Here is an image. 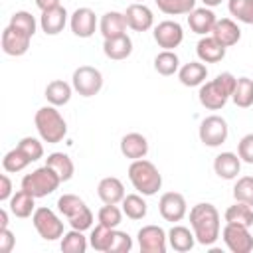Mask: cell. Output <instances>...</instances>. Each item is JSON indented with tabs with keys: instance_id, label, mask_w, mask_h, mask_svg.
Wrapping results in <instances>:
<instances>
[{
	"instance_id": "277c9868",
	"label": "cell",
	"mask_w": 253,
	"mask_h": 253,
	"mask_svg": "<svg viewBox=\"0 0 253 253\" xmlns=\"http://www.w3.org/2000/svg\"><path fill=\"white\" fill-rule=\"evenodd\" d=\"M34 123H36V128H38L42 140H45L47 144H57L67 134V123L53 105L38 109Z\"/></svg>"
},
{
	"instance_id": "9a60e30c",
	"label": "cell",
	"mask_w": 253,
	"mask_h": 253,
	"mask_svg": "<svg viewBox=\"0 0 253 253\" xmlns=\"http://www.w3.org/2000/svg\"><path fill=\"white\" fill-rule=\"evenodd\" d=\"M125 18H126V26L134 32H146L152 28L154 24V14L148 6H144L142 2H134L126 8L125 12Z\"/></svg>"
},
{
	"instance_id": "74e56055",
	"label": "cell",
	"mask_w": 253,
	"mask_h": 253,
	"mask_svg": "<svg viewBox=\"0 0 253 253\" xmlns=\"http://www.w3.org/2000/svg\"><path fill=\"white\" fill-rule=\"evenodd\" d=\"M30 162H32V160L16 146V148H12V150H8V152L4 154V158H2V168H4L6 172H22Z\"/></svg>"
},
{
	"instance_id": "f546056e",
	"label": "cell",
	"mask_w": 253,
	"mask_h": 253,
	"mask_svg": "<svg viewBox=\"0 0 253 253\" xmlns=\"http://www.w3.org/2000/svg\"><path fill=\"white\" fill-rule=\"evenodd\" d=\"M45 99L53 107L67 105L69 99H71V85L65 83V81H61V79H55V81L47 83V87H45Z\"/></svg>"
},
{
	"instance_id": "1f68e13d",
	"label": "cell",
	"mask_w": 253,
	"mask_h": 253,
	"mask_svg": "<svg viewBox=\"0 0 253 253\" xmlns=\"http://www.w3.org/2000/svg\"><path fill=\"white\" fill-rule=\"evenodd\" d=\"M233 103L241 109H247L253 105V79L249 77H239L235 81V89H233V95H231Z\"/></svg>"
},
{
	"instance_id": "836d02e7",
	"label": "cell",
	"mask_w": 253,
	"mask_h": 253,
	"mask_svg": "<svg viewBox=\"0 0 253 253\" xmlns=\"http://www.w3.org/2000/svg\"><path fill=\"white\" fill-rule=\"evenodd\" d=\"M123 213L130 219H142L146 215V202L140 194H128L123 198Z\"/></svg>"
},
{
	"instance_id": "7dc6e473",
	"label": "cell",
	"mask_w": 253,
	"mask_h": 253,
	"mask_svg": "<svg viewBox=\"0 0 253 253\" xmlns=\"http://www.w3.org/2000/svg\"><path fill=\"white\" fill-rule=\"evenodd\" d=\"M12 198V182L6 174L0 176V202H10Z\"/></svg>"
},
{
	"instance_id": "ab89813d",
	"label": "cell",
	"mask_w": 253,
	"mask_h": 253,
	"mask_svg": "<svg viewBox=\"0 0 253 253\" xmlns=\"http://www.w3.org/2000/svg\"><path fill=\"white\" fill-rule=\"evenodd\" d=\"M235 202H245L253 208V176H241L233 186Z\"/></svg>"
},
{
	"instance_id": "484cf974",
	"label": "cell",
	"mask_w": 253,
	"mask_h": 253,
	"mask_svg": "<svg viewBox=\"0 0 253 253\" xmlns=\"http://www.w3.org/2000/svg\"><path fill=\"white\" fill-rule=\"evenodd\" d=\"M206 77H208V67L200 61H190V63H186L178 69V79L186 87L202 85L206 81Z\"/></svg>"
},
{
	"instance_id": "4316f807",
	"label": "cell",
	"mask_w": 253,
	"mask_h": 253,
	"mask_svg": "<svg viewBox=\"0 0 253 253\" xmlns=\"http://www.w3.org/2000/svg\"><path fill=\"white\" fill-rule=\"evenodd\" d=\"M10 211L16 217H30L36 211V196H32L30 192H26L24 188L18 190L16 194H12L10 198Z\"/></svg>"
},
{
	"instance_id": "681fc988",
	"label": "cell",
	"mask_w": 253,
	"mask_h": 253,
	"mask_svg": "<svg viewBox=\"0 0 253 253\" xmlns=\"http://www.w3.org/2000/svg\"><path fill=\"white\" fill-rule=\"evenodd\" d=\"M0 227H8V211L0 210Z\"/></svg>"
},
{
	"instance_id": "d6986e66",
	"label": "cell",
	"mask_w": 253,
	"mask_h": 253,
	"mask_svg": "<svg viewBox=\"0 0 253 253\" xmlns=\"http://www.w3.org/2000/svg\"><path fill=\"white\" fill-rule=\"evenodd\" d=\"M121 152L125 158L138 160L148 154V140L140 132H128L121 138Z\"/></svg>"
},
{
	"instance_id": "f35d334b",
	"label": "cell",
	"mask_w": 253,
	"mask_h": 253,
	"mask_svg": "<svg viewBox=\"0 0 253 253\" xmlns=\"http://www.w3.org/2000/svg\"><path fill=\"white\" fill-rule=\"evenodd\" d=\"M229 14L243 24H253V0H229Z\"/></svg>"
},
{
	"instance_id": "d6a6232c",
	"label": "cell",
	"mask_w": 253,
	"mask_h": 253,
	"mask_svg": "<svg viewBox=\"0 0 253 253\" xmlns=\"http://www.w3.org/2000/svg\"><path fill=\"white\" fill-rule=\"evenodd\" d=\"M154 69L164 77L174 75L180 69V59L172 49H164L154 57Z\"/></svg>"
},
{
	"instance_id": "4fadbf2b",
	"label": "cell",
	"mask_w": 253,
	"mask_h": 253,
	"mask_svg": "<svg viewBox=\"0 0 253 253\" xmlns=\"http://www.w3.org/2000/svg\"><path fill=\"white\" fill-rule=\"evenodd\" d=\"M152 36H154V42H156L160 47H164V49H174V47H178V45L182 43V40H184L182 26H180L178 22H174V20H164V22H160V24L154 28Z\"/></svg>"
},
{
	"instance_id": "7402d4cb",
	"label": "cell",
	"mask_w": 253,
	"mask_h": 253,
	"mask_svg": "<svg viewBox=\"0 0 253 253\" xmlns=\"http://www.w3.org/2000/svg\"><path fill=\"white\" fill-rule=\"evenodd\" d=\"M196 53L204 63H217L225 57V47L213 36H204L196 45Z\"/></svg>"
},
{
	"instance_id": "3957f363",
	"label": "cell",
	"mask_w": 253,
	"mask_h": 253,
	"mask_svg": "<svg viewBox=\"0 0 253 253\" xmlns=\"http://www.w3.org/2000/svg\"><path fill=\"white\" fill-rule=\"evenodd\" d=\"M128 180L134 186V190L138 194H142V196H154L162 188V174L146 158H138V160L130 162Z\"/></svg>"
},
{
	"instance_id": "8992f818",
	"label": "cell",
	"mask_w": 253,
	"mask_h": 253,
	"mask_svg": "<svg viewBox=\"0 0 253 253\" xmlns=\"http://www.w3.org/2000/svg\"><path fill=\"white\" fill-rule=\"evenodd\" d=\"M59 184H61L59 176L47 164L42 168H36L34 172H30L22 178V188L36 198H43V196L53 194Z\"/></svg>"
},
{
	"instance_id": "4dcf8cb0",
	"label": "cell",
	"mask_w": 253,
	"mask_h": 253,
	"mask_svg": "<svg viewBox=\"0 0 253 253\" xmlns=\"http://www.w3.org/2000/svg\"><path fill=\"white\" fill-rule=\"evenodd\" d=\"M225 221L251 227L253 225V208L245 202H235L233 206H229L225 210Z\"/></svg>"
},
{
	"instance_id": "8fae6325",
	"label": "cell",
	"mask_w": 253,
	"mask_h": 253,
	"mask_svg": "<svg viewBox=\"0 0 253 253\" xmlns=\"http://www.w3.org/2000/svg\"><path fill=\"white\" fill-rule=\"evenodd\" d=\"M138 247L142 253H166V231L160 225H144L138 229Z\"/></svg>"
},
{
	"instance_id": "ac0fdd59",
	"label": "cell",
	"mask_w": 253,
	"mask_h": 253,
	"mask_svg": "<svg viewBox=\"0 0 253 253\" xmlns=\"http://www.w3.org/2000/svg\"><path fill=\"white\" fill-rule=\"evenodd\" d=\"M126 18L125 14L117 12V10H111V12H105L101 16V22H99V30L103 34L105 40H111V38H119L123 34H126Z\"/></svg>"
},
{
	"instance_id": "cb8c5ba5",
	"label": "cell",
	"mask_w": 253,
	"mask_h": 253,
	"mask_svg": "<svg viewBox=\"0 0 253 253\" xmlns=\"http://www.w3.org/2000/svg\"><path fill=\"white\" fill-rule=\"evenodd\" d=\"M97 194L103 200V204H121L125 198V186L119 178L115 176H107L99 182L97 186Z\"/></svg>"
},
{
	"instance_id": "5bb4252c",
	"label": "cell",
	"mask_w": 253,
	"mask_h": 253,
	"mask_svg": "<svg viewBox=\"0 0 253 253\" xmlns=\"http://www.w3.org/2000/svg\"><path fill=\"white\" fill-rule=\"evenodd\" d=\"M30 42H32V36L20 32L18 28H14L10 24L2 32V51L6 55H12V57L24 55L28 51V47H30Z\"/></svg>"
},
{
	"instance_id": "7c38bea8",
	"label": "cell",
	"mask_w": 253,
	"mask_h": 253,
	"mask_svg": "<svg viewBox=\"0 0 253 253\" xmlns=\"http://www.w3.org/2000/svg\"><path fill=\"white\" fill-rule=\"evenodd\" d=\"M158 211L166 221L176 223V221L184 219V215L188 213L186 198L178 192H166V194H162V198L158 202Z\"/></svg>"
},
{
	"instance_id": "6da1fadb",
	"label": "cell",
	"mask_w": 253,
	"mask_h": 253,
	"mask_svg": "<svg viewBox=\"0 0 253 253\" xmlns=\"http://www.w3.org/2000/svg\"><path fill=\"white\" fill-rule=\"evenodd\" d=\"M190 225H192V231H194L198 243L213 245L217 241L219 229H221L217 208L213 204H208V202L196 204L190 210Z\"/></svg>"
},
{
	"instance_id": "ba28073f",
	"label": "cell",
	"mask_w": 253,
	"mask_h": 253,
	"mask_svg": "<svg viewBox=\"0 0 253 253\" xmlns=\"http://www.w3.org/2000/svg\"><path fill=\"white\" fill-rule=\"evenodd\" d=\"M71 83H73V89L81 95V97H93L101 91L103 87V75L97 67H91V65H79L75 71H73V77H71Z\"/></svg>"
},
{
	"instance_id": "c3c4849f",
	"label": "cell",
	"mask_w": 253,
	"mask_h": 253,
	"mask_svg": "<svg viewBox=\"0 0 253 253\" xmlns=\"http://www.w3.org/2000/svg\"><path fill=\"white\" fill-rule=\"evenodd\" d=\"M36 6H38L42 12H45V10H49V8L59 6V0H36Z\"/></svg>"
},
{
	"instance_id": "603a6c76",
	"label": "cell",
	"mask_w": 253,
	"mask_h": 253,
	"mask_svg": "<svg viewBox=\"0 0 253 253\" xmlns=\"http://www.w3.org/2000/svg\"><path fill=\"white\" fill-rule=\"evenodd\" d=\"M213 170L223 180L237 178V174L241 170V158H239V154H233V152H221V154H217L215 160H213Z\"/></svg>"
},
{
	"instance_id": "2e32d148",
	"label": "cell",
	"mask_w": 253,
	"mask_h": 253,
	"mask_svg": "<svg viewBox=\"0 0 253 253\" xmlns=\"http://www.w3.org/2000/svg\"><path fill=\"white\" fill-rule=\"evenodd\" d=\"M69 26L77 38H91L95 34V28H97V16L91 8H77L71 14Z\"/></svg>"
},
{
	"instance_id": "d590c367",
	"label": "cell",
	"mask_w": 253,
	"mask_h": 253,
	"mask_svg": "<svg viewBox=\"0 0 253 253\" xmlns=\"http://www.w3.org/2000/svg\"><path fill=\"white\" fill-rule=\"evenodd\" d=\"M158 10L168 16H180L190 14L196 8V0H154Z\"/></svg>"
},
{
	"instance_id": "f6af8a7d",
	"label": "cell",
	"mask_w": 253,
	"mask_h": 253,
	"mask_svg": "<svg viewBox=\"0 0 253 253\" xmlns=\"http://www.w3.org/2000/svg\"><path fill=\"white\" fill-rule=\"evenodd\" d=\"M237 154H239V158H241L243 162L253 164V132L245 134V136L239 140V144H237Z\"/></svg>"
},
{
	"instance_id": "b9f144b4",
	"label": "cell",
	"mask_w": 253,
	"mask_h": 253,
	"mask_svg": "<svg viewBox=\"0 0 253 253\" xmlns=\"http://www.w3.org/2000/svg\"><path fill=\"white\" fill-rule=\"evenodd\" d=\"M97 217H99V223H103V225L115 229V227L123 221V210H119L117 204H105V206L99 210Z\"/></svg>"
},
{
	"instance_id": "816d5d0a",
	"label": "cell",
	"mask_w": 253,
	"mask_h": 253,
	"mask_svg": "<svg viewBox=\"0 0 253 253\" xmlns=\"http://www.w3.org/2000/svg\"><path fill=\"white\" fill-rule=\"evenodd\" d=\"M134 2H144V0H134Z\"/></svg>"
},
{
	"instance_id": "e575fe53",
	"label": "cell",
	"mask_w": 253,
	"mask_h": 253,
	"mask_svg": "<svg viewBox=\"0 0 253 253\" xmlns=\"http://www.w3.org/2000/svg\"><path fill=\"white\" fill-rule=\"evenodd\" d=\"M87 249V237L83 235V231L73 229L67 231L61 239V251L63 253H85Z\"/></svg>"
},
{
	"instance_id": "ee69618b",
	"label": "cell",
	"mask_w": 253,
	"mask_h": 253,
	"mask_svg": "<svg viewBox=\"0 0 253 253\" xmlns=\"http://www.w3.org/2000/svg\"><path fill=\"white\" fill-rule=\"evenodd\" d=\"M132 247V239L126 231H119L115 227L113 231V239H111V245H109V251L107 253H128Z\"/></svg>"
},
{
	"instance_id": "5b68a950",
	"label": "cell",
	"mask_w": 253,
	"mask_h": 253,
	"mask_svg": "<svg viewBox=\"0 0 253 253\" xmlns=\"http://www.w3.org/2000/svg\"><path fill=\"white\" fill-rule=\"evenodd\" d=\"M57 210L61 215L67 217L69 225L73 229H79V231H85L91 227L93 223V211L87 208V204L75 196V194H63L59 200H57Z\"/></svg>"
},
{
	"instance_id": "ffe728a7",
	"label": "cell",
	"mask_w": 253,
	"mask_h": 253,
	"mask_svg": "<svg viewBox=\"0 0 253 253\" xmlns=\"http://www.w3.org/2000/svg\"><path fill=\"white\" fill-rule=\"evenodd\" d=\"M211 36L223 47H231V45H235L241 40V30H239V26L231 18H221V20L215 22V26L211 30Z\"/></svg>"
},
{
	"instance_id": "9c48e42d",
	"label": "cell",
	"mask_w": 253,
	"mask_h": 253,
	"mask_svg": "<svg viewBox=\"0 0 253 253\" xmlns=\"http://www.w3.org/2000/svg\"><path fill=\"white\" fill-rule=\"evenodd\" d=\"M229 128L225 119H221L219 115H210L200 123V140L206 146H219L227 140Z\"/></svg>"
},
{
	"instance_id": "bcb514c9",
	"label": "cell",
	"mask_w": 253,
	"mask_h": 253,
	"mask_svg": "<svg viewBox=\"0 0 253 253\" xmlns=\"http://www.w3.org/2000/svg\"><path fill=\"white\" fill-rule=\"evenodd\" d=\"M16 243L14 233L8 227H0V253H10Z\"/></svg>"
},
{
	"instance_id": "8d00e7d4",
	"label": "cell",
	"mask_w": 253,
	"mask_h": 253,
	"mask_svg": "<svg viewBox=\"0 0 253 253\" xmlns=\"http://www.w3.org/2000/svg\"><path fill=\"white\" fill-rule=\"evenodd\" d=\"M113 231H115L113 227H107V225L99 223V225L91 231V235H89L91 247H93L95 251L107 253V251H109V245H111V239H113Z\"/></svg>"
},
{
	"instance_id": "7a4b0ae2",
	"label": "cell",
	"mask_w": 253,
	"mask_h": 253,
	"mask_svg": "<svg viewBox=\"0 0 253 253\" xmlns=\"http://www.w3.org/2000/svg\"><path fill=\"white\" fill-rule=\"evenodd\" d=\"M235 81H237V77H233L229 71H223L215 79H211L208 83H202L200 93H198L202 107H206L210 111L223 109L227 99H231V95H233Z\"/></svg>"
},
{
	"instance_id": "f907efd6",
	"label": "cell",
	"mask_w": 253,
	"mask_h": 253,
	"mask_svg": "<svg viewBox=\"0 0 253 253\" xmlns=\"http://www.w3.org/2000/svg\"><path fill=\"white\" fill-rule=\"evenodd\" d=\"M208 8H213V6H217V4H221V0H202Z\"/></svg>"
},
{
	"instance_id": "30bf717a",
	"label": "cell",
	"mask_w": 253,
	"mask_h": 253,
	"mask_svg": "<svg viewBox=\"0 0 253 253\" xmlns=\"http://www.w3.org/2000/svg\"><path fill=\"white\" fill-rule=\"evenodd\" d=\"M223 243L233 253H249L253 249V235L249 233V227L239 223H225L221 231Z\"/></svg>"
},
{
	"instance_id": "44dd1931",
	"label": "cell",
	"mask_w": 253,
	"mask_h": 253,
	"mask_svg": "<svg viewBox=\"0 0 253 253\" xmlns=\"http://www.w3.org/2000/svg\"><path fill=\"white\" fill-rule=\"evenodd\" d=\"M67 24V10L59 4L55 8H49L45 12H42L40 18V26L47 36H57Z\"/></svg>"
},
{
	"instance_id": "83f0119b",
	"label": "cell",
	"mask_w": 253,
	"mask_h": 253,
	"mask_svg": "<svg viewBox=\"0 0 253 253\" xmlns=\"http://www.w3.org/2000/svg\"><path fill=\"white\" fill-rule=\"evenodd\" d=\"M45 164L59 176L61 182L71 180V176H73V172H75V166H73L71 158H69L65 152H51V154L45 158Z\"/></svg>"
},
{
	"instance_id": "f1b7e54d",
	"label": "cell",
	"mask_w": 253,
	"mask_h": 253,
	"mask_svg": "<svg viewBox=\"0 0 253 253\" xmlns=\"http://www.w3.org/2000/svg\"><path fill=\"white\" fill-rule=\"evenodd\" d=\"M168 241H170V247H172L174 251L184 253V251H190V249L194 247L196 235H194V231H190V229L184 227V225H174V227L168 231Z\"/></svg>"
},
{
	"instance_id": "52a82bcc",
	"label": "cell",
	"mask_w": 253,
	"mask_h": 253,
	"mask_svg": "<svg viewBox=\"0 0 253 253\" xmlns=\"http://www.w3.org/2000/svg\"><path fill=\"white\" fill-rule=\"evenodd\" d=\"M32 223L40 237L45 241H55L63 237V221L49 208H36V211L32 213Z\"/></svg>"
},
{
	"instance_id": "60d3db41",
	"label": "cell",
	"mask_w": 253,
	"mask_h": 253,
	"mask_svg": "<svg viewBox=\"0 0 253 253\" xmlns=\"http://www.w3.org/2000/svg\"><path fill=\"white\" fill-rule=\"evenodd\" d=\"M10 26H14V28H18L20 32H24V34H28V36H32L34 38V34H36V18L30 14V12H26V10H20V12H16V14H12V18H10Z\"/></svg>"
},
{
	"instance_id": "7bdbcfd3",
	"label": "cell",
	"mask_w": 253,
	"mask_h": 253,
	"mask_svg": "<svg viewBox=\"0 0 253 253\" xmlns=\"http://www.w3.org/2000/svg\"><path fill=\"white\" fill-rule=\"evenodd\" d=\"M18 148H20L32 162H36V160H40V158L43 156V146H42V142H40L38 138H34V136H24V138L18 142Z\"/></svg>"
},
{
	"instance_id": "d4e9b609",
	"label": "cell",
	"mask_w": 253,
	"mask_h": 253,
	"mask_svg": "<svg viewBox=\"0 0 253 253\" xmlns=\"http://www.w3.org/2000/svg\"><path fill=\"white\" fill-rule=\"evenodd\" d=\"M103 51L109 59L113 61H121V59H126L130 53H132V40L123 34L119 38H111V40H105L103 42Z\"/></svg>"
},
{
	"instance_id": "e0dca14e",
	"label": "cell",
	"mask_w": 253,
	"mask_h": 253,
	"mask_svg": "<svg viewBox=\"0 0 253 253\" xmlns=\"http://www.w3.org/2000/svg\"><path fill=\"white\" fill-rule=\"evenodd\" d=\"M215 22H217L215 14H213L210 8H206V6H204V8H194V10L188 14V26H190V30H192L194 34H198V36H208V34H211Z\"/></svg>"
}]
</instances>
